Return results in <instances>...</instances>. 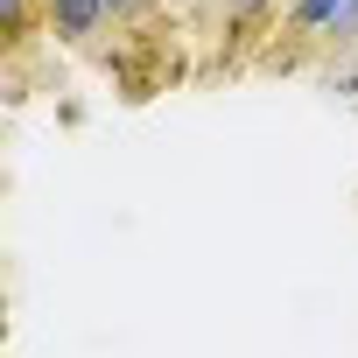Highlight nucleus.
I'll return each mask as SVG.
<instances>
[{
    "mask_svg": "<svg viewBox=\"0 0 358 358\" xmlns=\"http://www.w3.org/2000/svg\"><path fill=\"white\" fill-rule=\"evenodd\" d=\"M43 22H50V36H64V43H92L113 15H106V0H43Z\"/></svg>",
    "mask_w": 358,
    "mask_h": 358,
    "instance_id": "obj_1",
    "label": "nucleus"
},
{
    "mask_svg": "<svg viewBox=\"0 0 358 358\" xmlns=\"http://www.w3.org/2000/svg\"><path fill=\"white\" fill-rule=\"evenodd\" d=\"M337 15H344V0H288V29L302 36V43H330L337 36Z\"/></svg>",
    "mask_w": 358,
    "mask_h": 358,
    "instance_id": "obj_2",
    "label": "nucleus"
},
{
    "mask_svg": "<svg viewBox=\"0 0 358 358\" xmlns=\"http://www.w3.org/2000/svg\"><path fill=\"white\" fill-rule=\"evenodd\" d=\"M218 8H225L232 22H253V15H267V8H274V0H218Z\"/></svg>",
    "mask_w": 358,
    "mask_h": 358,
    "instance_id": "obj_3",
    "label": "nucleus"
},
{
    "mask_svg": "<svg viewBox=\"0 0 358 358\" xmlns=\"http://www.w3.org/2000/svg\"><path fill=\"white\" fill-rule=\"evenodd\" d=\"M141 8H148V0H106V15H113V22H127V15H141Z\"/></svg>",
    "mask_w": 358,
    "mask_h": 358,
    "instance_id": "obj_4",
    "label": "nucleus"
}]
</instances>
